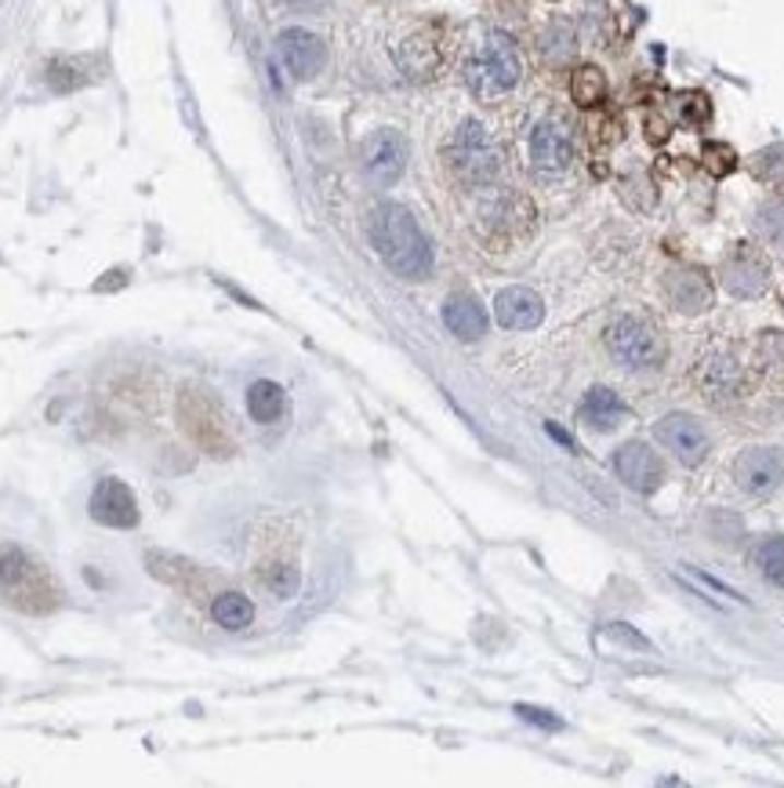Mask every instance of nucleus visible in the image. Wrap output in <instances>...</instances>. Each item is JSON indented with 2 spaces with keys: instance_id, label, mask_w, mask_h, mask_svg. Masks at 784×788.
<instances>
[{
  "instance_id": "nucleus-1",
  "label": "nucleus",
  "mask_w": 784,
  "mask_h": 788,
  "mask_svg": "<svg viewBox=\"0 0 784 788\" xmlns=\"http://www.w3.org/2000/svg\"><path fill=\"white\" fill-rule=\"evenodd\" d=\"M371 244L378 258L403 280H425L433 273V247L422 225L403 204H378L371 211Z\"/></svg>"
},
{
  "instance_id": "nucleus-2",
  "label": "nucleus",
  "mask_w": 784,
  "mask_h": 788,
  "mask_svg": "<svg viewBox=\"0 0 784 788\" xmlns=\"http://www.w3.org/2000/svg\"><path fill=\"white\" fill-rule=\"evenodd\" d=\"M0 596L22 614H51L62 603V586L19 545H0Z\"/></svg>"
},
{
  "instance_id": "nucleus-3",
  "label": "nucleus",
  "mask_w": 784,
  "mask_h": 788,
  "mask_svg": "<svg viewBox=\"0 0 784 788\" xmlns=\"http://www.w3.org/2000/svg\"><path fill=\"white\" fill-rule=\"evenodd\" d=\"M447 164L454 171V178L465 182V186H491L502 171V153L491 142V135L480 120H461L458 131L447 146Z\"/></svg>"
},
{
  "instance_id": "nucleus-4",
  "label": "nucleus",
  "mask_w": 784,
  "mask_h": 788,
  "mask_svg": "<svg viewBox=\"0 0 784 788\" xmlns=\"http://www.w3.org/2000/svg\"><path fill=\"white\" fill-rule=\"evenodd\" d=\"M465 77H469V88L476 91V99H483V102L508 95L523 77L519 51H516L513 37H508V33H491V37L483 40L480 55L469 62Z\"/></svg>"
},
{
  "instance_id": "nucleus-5",
  "label": "nucleus",
  "mask_w": 784,
  "mask_h": 788,
  "mask_svg": "<svg viewBox=\"0 0 784 788\" xmlns=\"http://www.w3.org/2000/svg\"><path fill=\"white\" fill-rule=\"evenodd\" d=\"M610 357L632 371H651L665 363V338L646 316H618L607 327Z\"/></svg>"
},
{
  "instance_id": "nucleus-6",
  "label": "nucleus",
  "mask_w": 784,
  "mask_h": 788,
  "mask_svg": "<svg viewBox=\"0 0 784 788\" xmlns=\"http://www.w3.org/2000/svg\"><path fill=\"white\" fill-rule=\"evenodd\" d=\"M407 139L396 128H378L371 131L360 146V164L374 186H393L407 167Z\"/></svg>"
},
{
  "instance_id": "nucleus-7",
  "label": "nucleus",
  "mask_w": 784,
  "mask_h": 788,
  "mask_svg": "<svg viewBox=\"0 0 784 788\" xmlns=\"http://www.w3.org/2000/svg\"><path fill=\"white\" fill-rule=\"evenodd\" d=\"M574 160V131L563 117H545L538 128L530 131V164L555 175Z\"/></svg>"
},
{
  "instance_id": "nucleus-8",
  "label": "nucleus",
  "mask_w": 784,
  "mask_h": 788,
  "mask_svg": "<svg viewBox=\"0 0 784 788\" xmlns=\"http://www.w3.org/2000/svg\"><path fill=\"white\" fill-rule=\"evenodd\" d=\"M723 288L737 299H759L770 288V266L752 244H737L723 262Z\"/></svg>"
},
{
  "instance_id": "nucleus-9",
  "label": "nucleus",
  "mask_w": 784,
  "mask_h": 788,
  "mask_svg": "<svg viewBox=\"0 0 784 788\" xmlns=\"http://www.w3.org/2000/svg\"><path fill=\"white\" fill-rule=\"evenodd\" d=\"M734 479L737 487L748 495H770L781 487L784 479V448H748L741 459L734 462Z\"/></svg>"
},
{
  "instance_id": "nucleus-10",
  "label": "nucleus",
  "mask_w": 784,
  "mask_h": 788,
  "mask_svg": "<svg viewBox=\"0 0 784 788\" xmlns=\"http://www.w3.org/2000/svg\"><path fill=\"white\" fill-rule=\"evenodd\" d=\"M277 55H280V62L288 66V73L294 80H313L316 73L324 70V62H327L324 40L316 37V33H309V30H302V26H291V30L280 33V37H277Z\"/></svg>"
},
{
  "instance_id": "nucleus-11",
  "label": "nucleus",
  "mask_w": 784,
  "mask_h": 788,
  "mask_svg": "<svg viewBox=\"0 0 784 788\" xmlns=\"http://www.w3.org/2000/svg\"><path fill=\"white\" fill-rule=\"evenodd\" d=\"M91 520L102 523V528H117V531H131L139 528V501H134L131 487L120 484V479H102L91 495Z\"/></svg>"
},
{
  "instance_id": "nucleus-12",
  "label": "nucleus",
  "mask_w": 784,
  "mask_h": 788,
  "mask_svg": "<svg viewBox=\"0 0 784 788\" xmlns=\"http://www.w3.org/2000/svg\"><path fill=\"white\" fill-rule=\"evenodd\" d=\"M613 473H618V479H624L632 490L651 495V490L662 487L665 462L657 459V451H651L646 443L632 440V443H624V448L613 451Z\"/></svg>"
},
{
  "instance_id": "nucleus-13",
  "label": "nucleus",
  "mask_w": 784,
  "mask_h": 788,
  "mask_svg": "<svg viewBox=\"0 0 784 788\" xmlns=\"http://www.w3.org/2000/svg\"><path fill=\"white\" fill-rule=\"evenodd\" d=\"M654 437L690 470L709 459V437H704V429L690 415H665L654 426Z\"/></svg>"
},
{
  "instance_id": "nucleus-14",
  "label": "nucleus",
  "mask_w": 784,
  "mask_h": 788,
  "mask_svg": "<svg viewBox=\"0 0 784 788\" xmlns=\"http://www.w3.org/2000/svg\"><path fill=\"white\" fill-rule=\"evenodd\" d=\"M662 291H665V299L672 302L679 313H687V316L704 313L712 305V283H709V277H704L701 269H690V266L665 273Z\"/></svg>"
},
{
  "instance_id": "nucleus-15",
  "label": "nucleus",
  "mask_w": 784,
  "mask_h": 788,
  "mask_svg": "<svg viewBox=\"0 0 784 788\" xmlns=\"http://www.w3.org/2000/svg\"><path fill=\"white\" fill-rule=\"evenodd\" d=\"M494 316L508 331H534L545 320V302L530 288H505L494 299Z\"/></svg>"
},
{
  "instance_id": "nucleus-16",
  "label": "nucleus",
  "mask_w": 784,
  "mask_h": 788,
  "mask_svg": "<svg viewBox=\"0 0 784 788\" xmlns=\"http://www.w3.org/2000/svg\"><path fill=\"white\" fill-rule=\"evenodd\" d=\"M483 222L491 225V230L505 233V236H519L523 230L530 225L534 219V208L527 197H519V193H498L483 204Z\"/></svg>"
},
{
  "instance_id": "nucleus-17",
  "label": "nucleus",
  "mask_w": 784,
  "mask_h": 788,
  "mask_svg": "<svg viewBox=\"0 0 784 788\" xmlns=\"http://www.w3.org/2000/svg\"><path fill=\"white\" fill-rule=\"evenodd\" d=\"M443 324L461 341H480L487 335V313L472 294H450L443 305Z\"/></svg>"
},
{
  "instance_id": "nucleus-18",
  "label": "nucleus",
  "mask_w": 784,
  "mask_h": 788,
  "mask_svg": "<svg viewBox=\"0 0 784 788\" xmlns=\"http://www.w3.org/2000/svg\"><path fill=\"white\" fill-rule=\"evenodd\" d=\"M396 62H400V70L414 80H425L436 73L440 66V48L433 44V37H425V33H414V37H407L400 48H396Z\"/></svg>"
},
{
  "instance_id": "nucleus-19",
  "label": "nucleus",
  "mask_w": 784,
  "mask_h": 788,
  "mask_svg": "<svg viewBox=\"0 0 784 788\" xmlns=\"http://www.w3.org/2000/svg\"><path fill=\"white\" fill-rule=\"evenodd\" d=\"M582 421H585V426L599 429V432H610V429H618L624 421V404L618 399V393H610V390H604V385H596V390L588 393L585 404H582Z\"/></svg>"
},
{
  "instance_id": "nucleus-20",
  "label": "nucleus",
  "mask_w": 784,
  "mask_h": 788,
  "mask_svg": "<svg viewBox=\"0 0 784 788\" xmlns=\"http://www.w3.org/2000/svg\"><path fill=\"white\" fill-rule=\"evenodd\" d=\"M247 410H251V418L261 421V426H272V421L288 410V393H283L277 382L258 379L247 385Z\"/></svg>"
},
{
  "instance_id": "nucleus-21",
  "label": "nucleus",
  "mask_w": 784,
  "mask_h": 788,
  "mask_svg": "<svg viewBox=\"0 0 784 788\" xmlns=\"http://www.w3.org/2000/svg\"><path fill=\"white\" fill-rule=\"evenodd\" d=\"M211 618L230 633H244L255 622V603L244 592H219L211 603Z\"/></svg>"
},
{
  "instance_id": "nucleus-22",
  "label": "nucleus",
  "mask_w": 784,
  "mask_h": 788,
  "mask_svg": "<svg viewBox=\"0 0 784 788\" xmlns=\"http://www.w3.org/2000/svg\"><path fill=\"white\" fill-rule=\"evenodd\" d=\"M571 95L582 109H596L607 99V77L599 66H577L571 77Z\"/></svg>"
},
{
  "instance_id": "nucleus-23",
  "label": "nucleus",
  "mask_w": 784,
  "mask_h": 788,
  "mask_svg": "<svg viewBox=\"0 0 784 788\" xmlns=\"http://www.w3.org/2000/svg\"><path fill=\"white\" fill-rule=\"evenodd\" d=\"M756 564H759V575H763L770 586L784 589V538H767L759 545Z\"/></svg>"
},
{
  "instance_id": "nucleus-24",
  "label": "nucleus",
  "mask_w": 784,
  "mask_h": 788,
  "mask_svg": "<svg viewBox=\"0 0 784 788\" xmlns=\"http://www.w3.org/2000/svg\"><path fill=\"white\" fill-rule=\"evenodd\" d=\"M756 230L777 255H784V200L767 204V208L756 215Z\"/></svg>"
},
{
  "instance_id": "nucleus-25",
  "label": "nucleus",
  "mask_w": 784,
  "mask_h": 788,
  "mask_svg": "<svg viewBox=\"0 0 784 788\" xmlns=\"http://www.w3.org/2000/svg\"><path fill=\"white\" fill-rule=\"evenodd\" d=\"M541 51L549 55L552 62H566L574 55V30L566 26V22H552L549 30H545V37H541Z\"/></svg>"
},
{
  "instance_id": "nucleus-26",
  "label": "nucleus",
  "mask_w": 784,
  "mask_h": 788,
  "mask_svg": "<svg viewBox=\"0 0 784 788\" xmlns=\"http://www.w3.org/2000/svg\"><path fill=\"white\" fill-rule=\"evenodd\" d=\"M701 167L709 171L712 178H726L737 167V153L726 142H709L701 146Z\"/></svg>"
},
{
  "instance_id": "nucleus-27",
  "label": "nucleus",
  "mask_w": 784,
  "mask_h": 788,
  "mask_svg": "<svg viewBox=\"0 0 784 788\" xmlns=\"http://www.w3.org/2000/svg\"><path fill=\"white\" fill-rule=\"evenodd\" d=\"M261 581H266L272 596H280V600H291L294 592H299V570H294L291 564H272V567H266Z\"/></svg>"
},
{
  "instance_id": "nucleus-28",
  "label": "nucleus",
  "mask_w": 784,
  "mask_h": 788,
  "mask_svg": "<svg viewBox=\"0 0 784 788\" xmlns=\"http://www.w3.org/2000/svg\"><path fill=\"white\" fill-rule=\"evenodd\" d=\"M756 175L763 182H777L784 186V146H770L756 157Z\"/></svg>"
},
{
  "instance_id": "nucleus-29",
  "label": "nucleus",
  "mask_w": 784,
  "mask_h": 788,
  "mask_svg": "<svg viewBox=\"0 0 784 788\" xmlns=\"http://www.w3.org/2000/svg\"><path fill=\"white\" fill-rule=\"evenodd\" d=\"M679 106H683V120L687 124H704V120H709V99H704L701 91H687Z\"/></svg>"
},
{
  "instance_id": "nucleus-30",
  "label": "nucleus",
  "mask_w": 784,
  "mask_h": 788,
  "mask_svg": "<svg viewBox=\"0 0 784 788\" xmlns=\"http://www.w3.org/2000/svg\"><path fill=\"white\" fill-rule=\"evenodd\" d=\"M683 578H687V581H694L698 589H712V592H719V596H730V600H737V603H745V596H737V592H734L730 586H723V581L709 578V575H704V570H698V567H687V570H683Z\"/></svg>"
},
{
  "instance_id": "nucleus-31",
  "label": "nucleus",
  "mask_w": 784,
  "mask_h": 788,
  "mask_svg": "<svg viewBox=\"0 0 784 788\" xmlns=\"http://www.w3.org/2000/svg\"><path fill=\"white\" fill-rule=\"evenodd\" d=\"M516 716L527 719V723H534V727H541V730H560V719L549 716L545 709H534V705H516Z\"/></svg>"
},
{
  "instance_id": "nucleus-32",
  "label": "nucleus",
  "mask_w": 784,
  "mask_h": 788,
  "mask_svg": "<svg viewBox=\"0 0 784 788\" xmlns=\"http://www.w3.org/2000/svg\"><path fill=\"white\" fill-rule=\"evenodd\" d=\"M646 139H651L654 146H662L668 139V131H672V124H668L662 113H646Z\"/></svg>"
},
{
  "instance_id": "nucleus-33",
  "label": "nucleus",
  "mask_w": 784,
  "mask_h": 788,
  "mask_svg": "<svg viewBox=\"0 0 784 788\" xmlns=\"http://www.w3.org/2000/svg\"><path fill=\"white\" fill-rule=\"evenodd\" d=\"M610 636H618V639H624V644H632V647H646V639L643 636H635L629 625H621V622H613L610 629H607Z\"/></svg>"
},
{
  "instance_id": "nucleus-34",
  "label": "nucleus",
  "mask_w": 784,
  "mask_h": 788,
  "mask_svg": "<svg viewBox=\"0 0 784 788\" xmlns=\"http://www.w3.org/2000/svg\"><path fill=\"white\" fill-rule=\"evenodd\" d=\"M549 432H552V437H555V440H560V443H563V448H566V451H574V440H571V437H566V432H563L560 426H549Z\"/></svg>"
}]
</instances>
